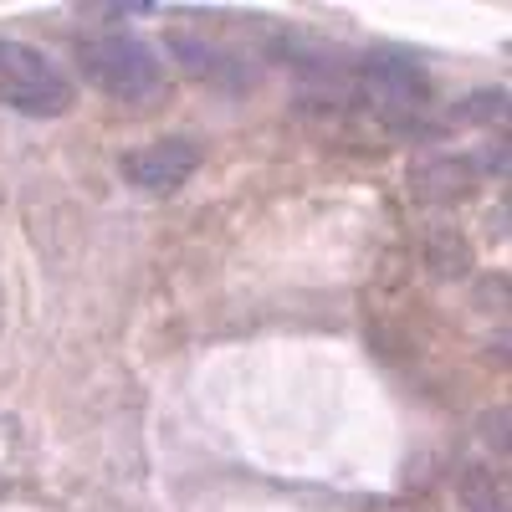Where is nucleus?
Segmentation results:
<instances>
[{
  "mask_svg": "<svg viewBox=\"0 0 512 512\" xmlns=\"http://www.w3.org/2000/svg\"><path fill=\"white\" fill-rule=\"evenodd\" d=\"M77 67L113 103H154L169 88L159 52L149 47L144 36H123V31L82 41V47H77Z\"/></svg>",
  "mask_w": 512,
  "mask_h": 512,
  "instance_id": "1",
  "label": "nucleus"
},
{
  "mask_svg": "<svg viewBox=\"0 0 512 512\" xmlns=\"http://www.w3.org/2000/svg\"><path fill=\"white\" fill-rule=\"evenodd\" d=\"M0 103L31 118H62L72 108V82L47 52L0 36Z\"/></svg>",
  "mask_w": 512,
  "mask_h": 512,
  "instance_id": "2",
  "label": "nucleus"
},
{
  "mask_svg": "<svg viewBox=\"0 0 512 512\" xmlns=\"http://www.w3.org/2000/svg\"><path fill=\"white\" fill-rule=\"evenodd\" d=\"M123 180L139 185L144 195H175L195 169H200V144L195 139H154V144H139L118 159Z\"/></svg>",
  "mask_w": 512,
  "mask_h": 512,
  "instance_id": "3",
  "label": "nucleus"
},
{
  "mask_svg": "<svg viewBox=\"0 0 512 512\" xmlns=\"http://www.w3.org/2000/svg\"><path fill=\"white\" fill-rule=\"evenodd\" d=\"M410 185H415V195H420V200L446 205V200L472 195V185H477V169L466 164V159H451V154H441V159H425V164H415Z\"/></svg>",
  "mask_w": 512,
  "mask_h": 512,
  "instance_id": "4",
  "label": "nucleus"
},
{
  "mask_svg": "<svg viewBox=\"0 0 512 512\" xmlns=\"http://www.w3.org/2000/svg\"><path fill=\"white\" fill-rule=\"evenodd\" d=\"M461 507L466 512H507V487L487 466H466L461 472Z\"/></svg>",
  "mask_w": 512,
  "mask_h": 512,
  "instance_id": "5",
  "label": "nucleus"
}]
</instances>
